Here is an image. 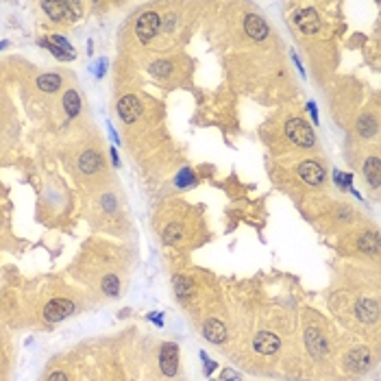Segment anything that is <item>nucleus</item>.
<instances>
[{"label":"nucleus","mask_w":381,"mask_h":381,"mask_svg":"<svg viewBox=\"0 0 381 381\" xmlns=\"http://www.w3.org/2000/svg\"><path fill=\"white\" fill-rule=\"evenodd\" d=\"M174 290L176 294H179V298H185L192 294V281L188 277H183V274H179V277H174Z\"/></svg>","instance_id":"nucleus-22"},{"label":"nucleus","mask_w":381,"mask_h":381,"mask_svg":"<svg viewBox=\"0 0 381 381\" xmlns=\"http://www.w3.org/2000/svg\"><path fill=\"white\" fill-rule=\"evenodd\" d=\"M296 172H298V176H301L305 183H310V185H320L322 181H325V176H327L325 168H322L318 161H312V159H307V161H303V164H298Z\"/></svg>","instance_id":"nucleus-6"},{"label":"nucleus","mask_w":381,"mask_h":381,"mask_svg":"<svg viewBox=\"0 0 381 381\" xmlns=\"http://www.w3.org/2000/svg\"><path fill=\"white\" fill-rule=\"evenodd\" d=\"M46 381H68V377H66V372L57 370V372H53V375H50V377H48Z\"/></svg>","instance_id":"nucleus-30"},{"label":"nucleus","mask_w":381,"mask_h":381,"mask_svg":"<svg viewBox=\"0 0 381 381\" xmlns=\"http://www.w3.org/2000/svg\"><path fill=\"white\" fill-rule=\"evenodd\" d=\"M196 183V179H194V172L190 168H183L179 174H176V179H174V185L176 188H181V190H185V188H190V185H194Z\"/></svg>","instance_id":"nucleus-24"},{"label":"nucleus","mask_w":381,"mask_h":381,"mask_svg":"<svg viewBox=\"0 0 381 381\" xmlns=\"http://www.w3.org/2000/svg\"><path fill=\"white\" fill-rule=\"evenodd\" d=\"M105 66H107V61L100 59L98 61V70H96V77H98V79H103V74H105Z\"/></svg>","instance_id":"nucleus-33"},{"label":"nucleus","mask_w":381,"mask_h":381,"mask_svg":"<svg viewBox=\"0 0 381 381\" xmlns=\"http://www.w3.org/2000/svg\"><path fill=\"white\" fill-rule=\"evenodd\" d=\"M364 176H366V181L372 185L375 190H379L381 185V164L377 157H368L366 164H364Z\"/></svg>","instance_id":"nucleus-15"},{"label":"nucleus","mask_w":381,"mask_h":381,"mask_svg":"<svg viewBox=\"0 0 381 381\" xmlns=\"http://www.w3.org/2000/svg\"><path fill=\"white\" fill-rule=\"evenodd\" d=\"M244 31L248 33L250 39H255V42H262V39H266L268 33H270L266 20L262 18V15H257V13H248L244 18Z\"/></svg>","instance_id":"nucleus-7"},{"label":"nucleus","mask_w":381,"mask_h":381,"mask_svg":"<svg viewBox=\"0 0 381 381\" xmlns=\"http://www.w3.org/2000/svg\"><path fill=\"white\" fill-rule=\"evenodd\" d=\"M118 113H120V118H122L126 124H131V122H135V120L140 118L142 105H140V100H137L135 96H124V98L118 100Z\"/></svg>","instance_id":"nucleus-9"},{"label":"nucleus","mask_w":381,"mask_h":381,"mask_svg":"<svg viewBox=\"0 0 381 381\" xmlns=\"http://www.w3.org/2000/svg\"><path fill=\"white\" fill-rule=\"evenodd\" d=\"M305 342L307 346H310V351L312 355H316V358H322V355L327 353V342H325V338L320 336V331L318 329H307L305 331Z\"/></svg>","instance_id":"nucleus-14"},{"label":"nucleus","mask_w":381,"mask_h":381,"mask_svg":"<svg viewBox=\"0 0 381 381\" xmlns=\"http://www.w3.org/2000/svg\"><path fill=\"white\" fill-rule=\"evenodd\" d=\"M63 109H66L68 118H77L79 116V111H81V98H79V94L74 90L66 92V96H63Z\"/></svg>","instance_id":"nucleus-17"},{"label":"nucleus","mask_w":381,"mask_h":381,"mask_svg":"<svg viewBox=\"0 0 381 381\" xmlns=\"http://www.w3.org/2000/svg\"><path fill=\"white\" fill-rule=\"evenodd\" d=\"M109 133H111V137H113V142L120 144V137H118V133H116V131H113V126H111V124H109Z\"/></svg>","instance_id":"nucleus-35"},{"label":"nucleus","mask_w":381,"mask_h":381,"mask_svg":"<svg viewBox=\"0 0 381 381\" xmlns=\"http://www.w3.org/2000/svg\"><path fill=\"white\" fill-rule=\"evenodd\" d=\"M368 364H370V353H368L364 346L353 348V351L346 355V366L351 368V370L362 372V370H366V368H368Z\"/></svg>","instance_id":"nucleus-12"},{"label":"nucleus","mask_w":381,"mask_h":381,"mask_svg":"<svg viewBox=\"0 0 381 381\" xmlns=\"http://www.w3.org/2000/svg\"><path fill=\"white\" fill-rule=\"evenodd\" d=\"M360 248L366 255L377 257V253H379V238H377V233H366V236H362L360 238Z\"/></svg>","instance_id":"nucleus-18"},{"label":"nucleus","mask_w":381,"mask_h":381,"mask_svg":"<svg viewBox=\"0 0 381 381\" xmlns=\"http://www.w3.org/2000/svg\"><path fill=\"white\" fill-rule=\"evenodd\" d=\"M42 9L50 15V20L59 22L63 18H77V15L81 13V5L79 3H42Z\"/></svg>","instance_id":"nucleus-5"},{"label":"nucleus","mask_w":381,"mask_h":381,"mask_svg":"<svg viewBox=\"0 0 381 381\" xmlns=\"http://www.w3.org/2000/svg\"><path fill=\"white\" fill-rule=\"evenodd\" d=\"M200 358H202V362H205V375H212V372L216 370V362L207 360V355H205V353H200Z\"/></svg>","instance_id":"nucleus-29"},{"label":"nucleus","mask_w":381,"mask_h":381,"mask_svg":"<svg viewBox=\"0 0 381 381\" xmlns=\"http://www.w3.org/2000/svg\"><path fill=\"white\" fill-rule=\"evenodd\" d=\"M159 366L166 377H174L179 372V346L174 342H164L159 353Z\"/></svg>","instance_id":"nucleus-3"},{"label":"nucleus","mask_w":381,"mask_h":381,"mask_svg":"<svg viewBox=\"0 0 381 381\" xmlns=\"http://www.w3.org/2000/svg\"><path fill=\"white\" fill-rule=\"evenodd\" d=\"M355 312H358V318L364 320V322H375L379 318V303L372 301V298H362L355 307Z\"/></svg>","instance_id":"nucleus-13"},{"label":"nucleus","mask_w":381,"mask_h":381,"mask_svg":"<svg viewBox=\"0 0 381 381\" xmlns=\"http://www.w3.org/2000/svg\"><path fill=\"white\" fill-rule=\"evenodd\" d=\"M39 44H42V46H46L48 48V50H50L55 57H57V59H59V61H72V59H74V57L77 55H68V53H61L59 50V48H55L50 42H46V39H42V42H39Z\"/></svg>","instance_id":"nucleus-26"},{"label":"nucleus","mask_w":381,"mask_h":381,"mask_svg":"<svg viewBox=\"0 0 381 381\" xmlns=\"http://www.w3.org/2000/svg\"><path fill=\"white\" fill-rule=\"evenodd\" d=\"M307 109H310L312 118H314V124H316V122H318V109H316V105L314 103H307Z\"/></svg>","instance_id":"nucleus-32"},{"label":"nucleus","mask_w":381,"mask_h":381,"mask_svg":"<svg viewBox=\"0 0 381 381\" xmlns=\"http://www.w3.org/2000/svg\"><path fill=\"white\" fill-rule=\"evenodd\" d=\"M358 133L362 137H372L377 133V122H375V118L372 116H364L360 122H358Z\"/></svg>","instance_id":"nucleus-20"},{"label":"nucleus","mask_w":381,"mask_h":381,"mask_svg":"<svg viewBox=\"0 0 381 381\" xmlns=\"http://www.w3.org/2000/svg\"><path fill=\"white\" fill-rule=\"evenodd\" d=\"M100 155L98 153H94V150H85L83 155H81L79 159V168H81V172H85V174H94L96 170L100 168Z\"/></svg>","instance_id":"nucleus-16"},{"label":"nucleus","mask_w":381,"mask_h":381,"mask_svg":"<svg viewBox=\"0 0 381 381\" xmlns=\"http://www.w3.org/2000/svg\"><path fill=\"white\" fill-rule=\"evenodd\" d=\"M50 44L55 46V48H59L61 53H68V55H74V46H72L68 39H63V37H59V35H50Z\"/></svg>","instance_id":"nucleus-25"},{"label":"nucleus","mask_w":381,"mask_h":381,"mask_svg":"<svg viewBox=\"0 0 381 381\" xmlns=\"http://www.w3.org/2000/svg\"><path fill=\"white\" fill-rule=\"evenodd\" d=\"M253 346H255V351L257 353H262V355H272V353H277L279 351V338L270 334V331H259V334L255 336L253 340Z\"/></svg>","instance_id":"nucleus-10"},{"label":"nucleus","mask_w":381,"mask_h":381,"mask_svg":"<svg viewBox=\"0 0 381 381\" xmlns=\"http://www.w3.org/2000/svg\"><path fill=\"white\" fill-rule=\"evenodd\" d=\"M181 236H183L181 224L172 222V224H168V226H166V231H164V242H166V244H174V242H179V240H181Z\"/></svg>","instance_id":"nucleus-23"},{"label":"nucleus","mask_w":381,"mask_h":381,"mask_svg":"<svg viewBox=\"0 0 381 381\" xmlns=\"http://www.w3.org/2000/svg\"><path fill=\"white\" fill-rule=\"evenodd\" d=\"M153 74L155 77H168L170 74V63L168 61H157V63H153Z\"/></svg>","instance_id":"nucleus-28"},{"label":"nucleus","mask_w":381,"mask_h":381,"mask_svg":"<svg viewBox=\"0 0 381 381\" xmlns=\"http://www.w3.org/2000/svg\"><path fill=\"white\" fill-rule=\"evenodd\" d=\"M286 135L290 137V142H294L296 146H303V148H312L316 144V135L310 129V124L301 118H290L286 122Z\"/></svg>","instance_id":"nucleus-1"},{"label":"nucleus","mask_w":381,"mask_h":381,"mask_svg":"<svg viewBox=\"0 0 381 381\" xmlns=\"http://www.w3.org/2000/svg\"><path fill=\"white\" fill-rule=\"evenodd\" d=\"M202 336H205L209 342H214V344H222L226 340V327L222 325L220 320L209 318L205 322V327H202Z\"/></svg>","instance_id":"nucleus-11"},{"label":"nucleus","mask_w":381,"mask_h":381,"mask_svg":"<svg viewBox=\"0 0 381 381\" xmlns=\"http://www.w3.org/2000/svg\"><path fill=\"white\" fill-rule=\"evenodd\" d=\"M103 292L109 296H118L120 292V279L116 274H107V277H103Z\"/></svg>","instance_id":"nucleus-21"},{"label":"nucleus","mask_w":381,"mask_h":381,"mask_svg":"<svg viewBox=\"0 0 381 381\" xmlns=\"http://www.w3.org/2000/svg\"><path fill=\"white\" fill-rule=\"evenodd\" d=\"M161 31V15L157 11H146L135 22V35L140 42H150L153 37Z\"/></svg>","instance_id":"nucleus-2"},{"label":"nucleus","mask_w":381,"mask_h":381,"mask_svg":"<svg viewBox=\"0 0 381 381\" xmlns=\"http://www.w3.org/2000/svg\"><path fill=\"white\" fill-rule=\"evenodd\" d=\"M222 381H240V375H236L233 370H224L222 372Z\"/></svg>","instance_id":"nucleus-31"},{"label":"nucleus","mask_w":381,"mask_h":381,"mask_svg":"<svg viewBox=\"0 0 381 381\" xmlns=\"http://www.w3.org/2000/svg\"><path fill=\"white\" fill-rule=\"evenodd\" d=\"M74 314V303L68 298H53L44 307V320L46 322H59L63 318Z\"/></svg>","instance_id":"nucleus-4"},{"label":"nucleus","mask_w":381,"mask_h":381,"mask_svg":"<svg viewBox=\"0 0 381 381\" xmlns=\"http://www.w3.org/2000/svg\"><path fill=\"white\" fill-rule=\"evenodd\" d=\"M334 179H336V183H338L342 190H351V181H353L351 174H342L340 170H334Z\"/></svg>","instance_id":"nucleus-27"},{"label":"nucleus","mask_w":381,"mask_h":381,"mask_svg":"<svg viewBox=\"0 0 381 381\" xmlns=\"http://www.w3.org/2000/svg\"><path fill=\"white\" fill-rule=\"evenodd\" d=\"M9 46V42H0V50H3V48H7Z\"/></svg>","instance_id":"nucleus-36"},{"label":"nucleus","mask_w":381,"mask_h":381,"mask_svg":"<svg viewBox=\"0 0 381 381\" xmlns=\"http://www.w3.org/2000/svg\"><path fill=\"white\" fill-rule=\"evenodd\" d=\"M37 87L42 92H57L61 87V77L59 74H42V77H37Z\"/></svg>","instance_id":"nucleus-19"},{"label":"nucleus","mask_w":381,"mask_h":381,"mask_svg":"<svg viewBox=\"0 0 381 381\" xmlns=\"http://www.w3.org/2000/svg\"><path fill=\"white\" fill-rule=\"evenodd\" d=\"M294 22H296V27L301 33L305 35H314V33H318V29H320V15L316 13L314 9H303V11H298L294 15Z\"/></svg>","instance_id":"nucleus-8"},{"label":"nucleus","mask_w":381,"mask_h":381,"mask_svg":"<svg viewBox=\"0 0 381 381\" xmlns=\"http://www.w3.org/2000/svg\"><path fill=\"white\" fill-rule=\"evenodd\" d=\"M109 155H111V161H113V166H116V168H118V166H120V157H118V153H116V148H111V150H109Z\"/></svg>","instance_id":"nucleus-34"}]
</instances>
